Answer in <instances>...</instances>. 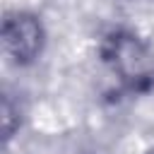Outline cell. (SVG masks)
Wrapping results in <instances>:
<instances>
[{
  "label": "cell",
  "instance_id": "6da1fadb",
  "mask_svg": "<svg viewBox=\"0 0 154 154\" xmlns=\"http://www.w3.org/2000/svg\"><path fill=\"white\" fill-rule=\"evenodd\" d=\"M101 60L130 91H142L154 84V53L137 34L128 29H116L103 38Z\"/></svg>",
  "mask_w": 154,
  "mask_h": 154
},
{
  "label": "cell",
  "instance_id": "7a4b0ae2",
  "mask_svg": "<svg viewBox=\"0 0 154 154\" xmlns=\"http://www.w3.org/2000/svg\"><path fill=\"white\" fill-rule=\"evenodd\" d=\"M46 46V29L43 22L24 10L7 12L2 19V51L5 55L19 65L26 67L38 60Z\"/></svg>",
  "mask_w": 154,
  "mask_h": 154
},
{
  "label": "cell",
  "instance_id": "3957f363",
  "mask_svg": "<svg viewBox=\"0 0 154 154\" xmlns=\"http://www.w3.org/2000/svg\"><path fill=\"white\" fill-rule=\"evenodd\" d=\"M22 125V116H19V103L12 101L10 94L2 96V137L5 142H10L14 137V132Z\"/></svg>",
  "mask_w": 154,
  "mask_h": 154
}]
</instances>
